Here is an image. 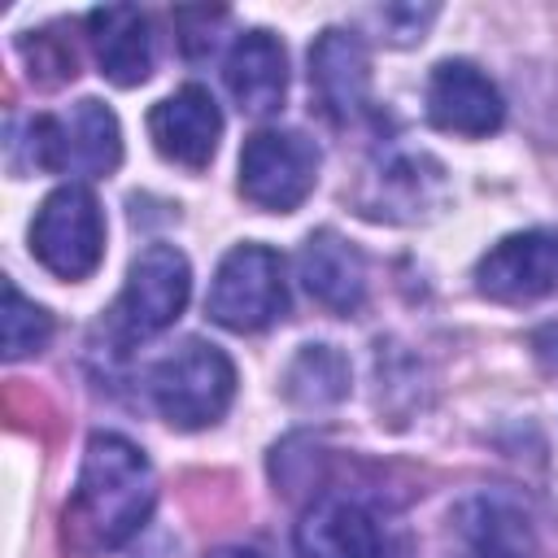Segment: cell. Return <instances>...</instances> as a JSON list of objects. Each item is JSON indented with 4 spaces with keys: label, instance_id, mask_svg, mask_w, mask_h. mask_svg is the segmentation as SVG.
<instances>
[{
    "label": "cell",
    "instance_id": "1",
    "mask_svg": "<svg viewBox=\"0 0 558 558\" xmlns=\"http://www.w3.org/2000/svg\"><path fill=\"white\" fill-rule=\"evenodd\" d=\"M153 501H157V480L144 449L118 432H96L87 440L78 484L65 506L70 545L83 554L126 545L144 527Z\"/></svg>",
    "mask_w": 558,
    "mask_h": 558
},
{
    "label": "cell",
    "instance_id": "2",
    "mask_svg": "<svg viewBox=\"0 0 558 558\" xmlns=\"http://www.w3.org/2000/svg\"><path fill=\"white\" fill-rule=\"evenodd\" d=\"M17 148L35 170L105 179L122 161V126L109 105H100L96 96H83L70 105V113H39V118H26L22 131L13 126L9 157Z\"/></svg>",
    "mask_w": 558,
    "mask_h": 558
},
{
    "label": "cell",
    "instance_id": "3",
    "mask_svg": "<svg viewBox=\"0 0 558 558\" xmlns=\"http://www.w3.org/2000/svg\"><path fill=\"white\" fill-rule=\"evenodd\" d=\"M148 392L170 427L196 432L227 414V405L235 397V366L218 344L187 340L153 366Z\"/></svg>",
    "mask_w": 558,
    "mask_h": 558
},
{
    "label": "cell",
    "instance_id": "4",
    "mask_svg": "<svg viewBox=\"0 0 558 558\" xmlns=\"http://www.w3.org/2000/svg\"><path fill=\"white\" fill-rule=\"evenodd\" d=\"M187 296H192L187 257L174 244H148L126 270V283L109 310V327L122 344L148 340L183 314Z\"/></svg>",
    "mask_w": 558,
    "mask_h": 558
},
{
    "label": "cell",
    "instance_id": "5",
    "mask_svg": "<svg viewBox=\"0 0 558 558\" xmlns=\"http://www.w3.org/2000/svg\"><path fill=\"white\" fill-rule=\"evenodd\" d=\"M288 305L283 283V257L266 244H235L209 283L205 310L227 331H262L270 327Z\"/></svg>",
    "mask_w": 558,
    "mask_h": 558
},
{
    "label": "cell",
    "instance_id": "6",
    "mask_svg": "<svg viewBox=\"0 0 558 558\" xmlns=\"http://www.w3.org/2000/svg\"><path fill=\"white\" fill-rule=\"evenodd\" d=\"M31 253L57 279H87L105 257V218L96 196L78 183L48 192L31 222Z\"/></svg>",
    "mask_w": 558,
    "mask_h": 558
},
{
    "label": "cell",
    "instance_id": "7",
    "mask_svg": "<svg viewBox=\"0 0 558 558\" xmlns=\"http://www.w3.org/2000/svg\"><path fill=\"white\" fill-rule=\"evenodd\" d=\"M318 179V148L301 131H253L240 148V196L266 214H292Z\"/></svg>",
    "mask_w": 558,
    "mask_h": 558
},
{
    "label": "cell",
    "instance_id": "8",
    "mask_svg": "<svg viewBox=\"0 0 558 558\" xmlns=\"http://www.w3.org/2000/svg\"><path fill=\"white\" fill-rule=\"evenodd\" d=\"M475 288L501 305H527L558 288V231H514L501 235L475 262Z\"/></svg>",
    "mask_w": 558,
    "mask_h": 558
},
{
    "label": "cell",
    "instance_id": "9",
    "mask_svg": "<svg viewBox=\"0 0 558 558\" xmlns=\"http://www.w3.org/2000/svg\"><path fill=\"white\" fill-rule=\"evenodd\" d=\"M427 118H432V126H440L449 135L480 140V135H493L501 126L506 100L480 65L440 61L427 78Z\"/></svg>",
    "mask_w": 558,
    "mask_h": 558
},
{
    "label": "cell",
    "instance_id": "10",
    "mask_svg": "<svg viewBox=\"0 0 558 558\" xmlns=\"http://www.w3.org/2000/svg\"><path fill=\"white\" fill-rule=\"evenodd\" d=\"M148 135L166 161H174L183 170H205L214 161L218 135H222V113L205 87L187 83V87H179L153 105Z\"/></svg>",
    "mask_w": 558,
    "mask_h": 558
},
{
    "label": "cell",
    "instance_id": "11",
    "mask_svg": "<svg viewBox=\"0 0 558 558\" xmlns=\"http://www.w3.org/2000/svg\"><path fill=\"white\" fill-rule=\"evenodd\" d=\"M310 87L331 122H353L371 105V57L353 31H323L310 48Z\"/></svg>",
    "mask_w": 558,
    "mask_h": 558
},
{
    "label": "cell",
    "instance_id": "12",
    "mask_svg": "<svg viewBox=\"0 0 558 558\" xmlns=\"http://www.w3.org/2000/svg\"><path fill=\"white\" fill-rule=\"evenodd\" d=\"M453 558H532L527 510L506 493H475L453 510Z\"/></svg>",
    "mask_w": 558,
    "mask_h": 558
},
{
    "label": "cell",
    "instance_id": "13",
    "mask_svg": "<svg viewBox=\"0 0 558 558\" xmlns=\"http://www.w3.org/2000/svg\"><path fill=\"white\" fill-rule=\"evenodd\" d=\"M366 183H371V192L362 196V214L388 218V222L427 218L440 205V196H445L440 166L432 157H423V153H392V157H384V166Z\"/></svg>",
    "mask_w": 558,
    "mask_h": 558
},
{
    "label": "cell",
    "instance_id": "14",
    "mask_svg": "<svg viewBox=\"0 0 558 558\" xmlns=\"http://www.w3.org/2000/svg\"><path fill=\"white\" fill-rule=\"evenodd\" d=\"M87 39L109 83L135 87L153 74V26L135 4H105L87 13Z\"/></svg>",
    "mask_w": 558,
    "mask_h": 558
},
{
    "label": "cell",
    "instance_id": "15",
    "mask_svg": "<svg viewBox=\"0 0 558 558\" xmlns=\"http://www.w3.org/2000/svg\"><path fill=\"white\" fill-rule=\"evenodd\" d=\"M301 283L305 292L331 310V314H353L362 301H366V262L362 253L336 235V231H314L305 244H301Z\"/></svg>",
    "mask_w": 558,
    "mask_h": 558
},
{
    "label": "cell",
    "instance_id": "16",
    "mask_svg": "<svg viewBox=\"0 0 558 558\" xmlns=\"http://www.w3.org/2000/svg\"><path fill=\"white\" fill-rule=\"evenodd\" d=\"M292 541L301 558H379V527L349 497L310 501Z\"/></svg>",
    "mask_w": 558,
    "mask_h": 558
},
{
    "label": "cell",
    "instance_id": "17",
    "mask_svg": "<svg viewBox=\"0 0 558 558\" xmlns=\"http://www.w3.org/2000/svg\"><path fill=\"white\" fill-rule=\"evenodd\" d=\"M222 74L244 113H275L288 96V57L270 31H244L227 52Z\"/></svg>",
    "mask_w": 558,
    "mask_h": 558
},
{
    "label": "cell",
    "instance_id": "18",
    "mask_svg": "<svg viewBox=\"0 0 558 558\" xmlns=\"http://www.w3.org/2000/svg\"><path fill=\"white\" fill-rule=\"evenodd\" d=\"M283 388L296 405H331L349 392V362L331 344H305L288 366Z\"/></svg>",
    "mask_w": 558,
    "mask_h": 558
},
{
    "label": "cell",
    "instance_id": "19",
    "mask_svg": "<svg viewBox=\"0 0 558 558\" xmlns=\"http://www.w3.org/2000/svg\"><path fill=\"white\" fill-rule=\"evenodd\" d=\"M52 340V314L39 310L17 292V283H4V357H31Z\"/></svg>",
    "mask_w": 558,
    "mask_h": 558
},
{
    "label": "cell",
    "instance_id": "20",
    "mask_svg": "<svg viewBox=\"0 0 558 558\" xmlns=\"http://www.w3.org/2000/svg\"><path fill=\"white\" fill-rule=\"evenodd\" d=\"M26 61H31V78L35 83H44V87H52V83H65V78H74L78 70H74V48H65L57 35H35V52H26Z\"/></svg>",
    "mask_w": 558,
    "mask_h": 558
},
{
    "label": "cell",
    "instance_id": "21",
    "mask_svg": "<svg viewBox=\"0 0 558 558\" xmlns=\"http://www.w3.org/2000/svg\"><path fill=\"white\" fill-rule=\"evenodd\" d=\"M432 17H436V4H427V9H414V4H388V9L379 13V22L388 26V39H392V44L423 39V31H427Z\"/></svg>",
    "mask_w": 558,
    "mask_h": 558
},
{
    "label": "cell",
    "instance_id": "22",
    "mask_svg": "<svg viewBox=\"0 0 558 558\" xmlns=\"http://www.w3.org/2000/svg\"><path fill=\"white\" fill-rule=\"evenodd\" d=\"M209 558H262V554H253V549H214Z\"/></svg>",
    "mask_w": 558,
    "mask_h": 558
}]
</instances>
